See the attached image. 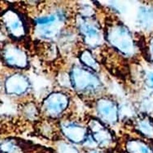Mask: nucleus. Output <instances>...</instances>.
<instances>
[{"label":"nucleus","mask_w":153,"mask_h":153,"mask_svg":"<svg viewBox=\"0 0 153 153\" xmlns=\"http://www.w3.org/2000/svg\"><path fill=\"white\" fill-rule=\"evenodd\" d=\"M113 44L123 53L131 54L134 50L131 37L123 27H117L112 33Z\"/></svg>","instance_id":"obj_1"},{"label":"nucleus","mask_w":153,"mask_h":153,"mask_svg":"<svg viewBox=\"0 0 153 153\" xmlns=\"http://www.w3.org/2000/svg\"><path fill=\"white\" fill-rule=\"evenodd\" d=\"M138 20L140 25L146 29L153 27V10L149 8L142 7L139 12Z\"/></svg>","instance_id":"obj_2"},{"label":"nucleus","mask_w":153,"mask_h":153,"mask_svg":"<svg viewBox=\"0 0 153 153\" xmlns=\"http://www.w3.org/2000/svg\"><path fill=\"white\" fill-rule=\"evenodd\" d=\"M138 130L147 137L153 139V122L147 118L139 120L137 123Z\"/></svg>","instance_id":"obj_3"},{"label":"nucleus","mask_w":153,"mask_h":153,"mask_svg":"<svg viewBox=\"0 0 153 153\" xmlns=\"http://www.w3.org/2000/svg\"><path fill=\"white\" fill-rule=\"evenodd\" d=\"M127 149L131 153H153L152 150L146 144L139 140L129 142Z\"/></svg>","instance_id":"obj_4"},{"label":"nucleus","mask_w":153,"mask_h":153,"mask_svg":"<svg viewBox=\"0 0 153 153\" xmlns=\"http://www.w3.org/2000/svg\"><path fill=\"white\" fill-rule=\"evenodd\" d=\"M146 82L149 87L153 88V72L148 74V76H146Z\"/></svg>","instance_id":"obj_5"},{"label":"nucleus","mask_w":153,"mask_h":153,"mask_svg":"<svg viewBox=\"0 0 153 153\" xmlns=\"http://www.w3.org/2000/svg\"><path fill=\"white\" fill-rule=\"evenodd\" d=\"M149 54H150V57L151 60L153 62V38L151 39L150 43H149Z\"/></svg>","instance_id":"obj_6"}]
</instances>
